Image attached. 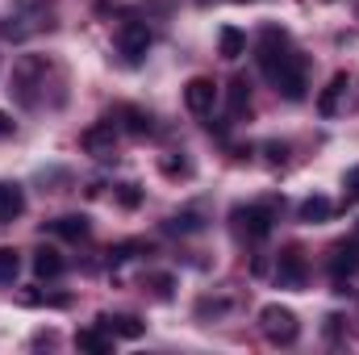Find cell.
Returning a JSON list of instances; mask_svg holds the SVG:
<instances>
[{"instance_id":"6da1fadb","label":"cell","mask_w":359,"mask_h":355,"mask_svg":"<svg viewBox=\"0 0 359 355\" xmlns=\"http://www.w3.org/2000/svg\"><path fill=\"white\" fill-rule=\"evenodd\" d=\"M268 80L276 84V92H280L284 100H301L305 88H309V80H305V59H301L297 51H288V55L268 72Z\"/></svg>"},{"instance_id":"7a4b0ae2","label":"cell","mask_w":359,"mask_h":355,"mask_svg":"<svg viewBox=\"0 0 359 355\" xmlns=\"http://www.w3.org/2000/svg\"><path fill=\"white\" fill-rule=\"evenodd\" d=\"M259 330L268 335V343H276V347H292L301 339V322L284 305H264L259 309Z\"/></svg>"},{"instance_id":"3957f363","label":"cell","mask_w":359,"mask_h":355,"mask_svg":"<svg viewBox=\"0 0 359 355\" xmlns=\"http://www.w3.org/2000/svg\"><path fill=\"white\" fill-rule=\"evenodd\" d=\"M38 80H46V59L25 55V59L13 67V88H8L13 96H17V105H25V109H34V105H38V96H34Z\"/></svg>"},{"instance_id":"277c9868","label":"cell","mask_w":359,"mask_h":355,"mask_svg":"<svg viewBox=\"0 0 359 355\" xmlns=\"http://www.w3.org/2000/svg\"><path fill=\"white\" fill-rule=\"evenodd\" d=\"M80 147L92 159H113L117 155V121H96L80 134Z\"/></svg>"},{"instance_id":"5b68a950","label":"cell","mask_w":359,"mask_h":355,"mask_svg":"<svg viewBox=\"0 0 359 355\" xmlns=\"http://www.w3.org/2000/svg\"><path fill=\"white\" fill-rule=\"evenodd\" d=\"M230 217H234V230H238V234H247V239H268L271 222H276L271 205H247V209H234Z\"/></svg>"},{"instance_id":"8992f818","label":"cell","mask_w":359,"mask_h":355,"mask_svg":"<svg viewBox=\"0 0 359 355\" xmlns=\"http://www.w3.org/2000/svg\"><path fill=\"white\" fill-rule=\"evenodd\" d=\"M117 51H121L126 63H138V59L151 51V29H147L142 21H121V29H117Z\"/></svg>"},{"instance_id":"52a82bcc","label":"cell","mask_w":359,"mask_h":355,"mask_svg":"<svg viewBox=\"0 0 359 355\" xmlns=\"http://www.w3.org/2000/svg\"><path fill=\"white\" fill-rule=\"evenodd\" d=\"M184 105H188V113L209 117L213 105H217V84H213L209 76H192V80L184 84Z\"/></svg>"},{"instance_id":"ba28073f","label":"cell","mask_w":359,"mask_h":355,"mask_svg":"<svg viewBox=\"0 0 359 355\" xmlns=\"http://www.w3.org/2000/svg\"><path fill=\"white\" fill-rule=\"evenodd\" d=\"M305 272H309V264H305L301 247H284L276 255V284L280 288H301L305 284Z\"/></svg>"},{"instance_id":"9c48e42d","label":"cell","mask_w":359,"mask_h":355,"mask_svg":"<svg viewBox=\"0 0 359 355\" xmlns=\"http://www.w3.org/2000/svg\"><path fill=\"white\" fill-rule=\"evenodd\" d=\"M292 46H288V34L280 29V25H268L264 34H259V46H255V59H259V67H264V76H268L271 67L288 55Z\"/></svg>"},{"instance_id":"30bf717a","label":"cell","mask_w":359,"mask_h":355,"mask_svg":"<svg viewBox=\"0 0 359 355\" xmlns=\"http://www.w3.org/2000/svg\"><path fill=\"white\" fill-rule=\"evenodd\" d=\"M117 117H121L117 126H121L126 134H134V138H142V134H151V130H155L151 113H147V109H138V105H121V109H117Z\"/></svg>"},{"instance_id":"8fae6325","label":"cell","mask_w":359,"mask_h":355,"mask_svg":"<svg viewBox=\"0 0 359 355\" xmlns=\"http://www.w3.org/2000/svg\"><path fill=\"white\" fill-rule=\"evenodd\" d=\"M347 88H351L347 72L330 76V84L322 88V96H318V113H322V117H334V113H339V100H343V92H347Z\"/></svg>"},{"instance_id":"7c38bea8","label":"cell","mask_w":359,"mask_h":355,"mask_svg":"<svg viewBox=\"0 0 359 355\" xmlns=\"http://www.w3.org/2000/svg\"><path fill=\"white\" fill-rule=\"evenodd\" d=\"M330 272H334V276H351V272H359V243L355 239H347V243H339V247L330 251Z\"/></svg>"},{"instance_id":"4fadbf2b","label":"cell","mask_w":359,"mask_h":355,"mask_svg":"<svg viewBox=\"0 0 359 355\" xmlns=\"http://www.w3.org/2000/svg\"><path fill=\"white\" fill-rule=\"evenodd\" d=\"M100 326H104L109 335H121V339H138V335L147 330L134 314H100Z\"/></svg>"},{"instance_id":"5bb4252c","label":"cell","mask_w":359,"mask_h":355,"mask_svg":"<svg viewBox=\"0 0 359 355\" xmlns=\"http://www.w3.org/2000/svg\"><path fill=\"white\" fill-rule=\"evenodd\" d=\"M21 213H25V192L17 184H0V226H8Z\"/></svg>"},{"instance_id":"9a60e30c","label":"cell","mask_w":359,"mask_h":355,"mask_svg":"<svg viewBox=\"0 0 359 355\" xmlns=\"http://www.w3.org/2000/svg\"><path fill=\"white\" fill-rule=\"evenodd\" d=\"M88 217L84 213H67V217H59V222H50V234H59V239H67V243H80V239H88Z\"/></svg>"},{"instance_id":"2e32d148","label":"cell","mask_w":359,"mask_h":355,"mask_svg":"<svg viewBox=\"0 0 359 355\" xmlns=\"http://www.w3.org/2000/svg\"><path fill=\"white\" fill-rule=\"evenodd\" d=\"M63 255L55 251V247H38L34 251V272H38V280H55V276H63Z\"/></svg>"},{"instance_id":"e0dca14e","label":"cell","mask_w":359,"mask_h":355,"mask_svg":"<svg viewBox=\"0 0 359 355\" xmlns=\"http://www.w3.org/2000/svg\"><path fill=\"white\" fill-rule=\"evenodd\" d=\"M76 347H80V351H88V355H109V351H113V335H104L100 326H88V330H80V335H76Z\"/></svg>"},{"instance_id":"ac0fdd59","label":"cell","mask_w":359,"mask_h":355,"mask_svg":"<svg viewBox=\"0 0 359 355\" xmlns=\"http://www.w3.org/2000/svg\"><path fill=\"white\" fill-rule=\"evenodd\" d=\"M217 55H222V59H243V55H247V34L234 29V25H226V29L217 34Z\"/></svg>"},{"instance_id":"d6986e66","label":"cell","mask_w":359,"mask_h":355,"mask_svg":"<svg viewBox=\"0 0 359 355\" xmlns=\"http://www.w3.org/2000/svg\"><path fill=\"white\" fill-rule=\"evenodd\" d=\"M301 222H309V226H318V222H330V213H334V201L330 196H309V201H301Z\"/></svg>"},{"instance_id":"ffe728a7","label":"cell","mask_w":359,"mask_h":355,"mask_svg":"<svg viewBox=\"0 0 359 355\" xmlns=\"http://www.w3.org/2000/svg\"><path fill=\"white\" fill-rule=\"evenodd\" d=\"M226 100H230V117H243V113H251V84H247L243 76H238V80H230Z\"/></svg>"},{"instance_id":"44dd1931","label":"cell","mask_w":359,"mask_h":355,"mask_svg":"<svg viewBox=\"0 0 359 355\" xmlns=\"http://www.w3.org/2000/svg\"><path fill=\"white\" fill-rule=\"evenodd\" d=\"M205 222H201V209H184V213H176L172 222H168V230H176V234H196Z\"/></svg>"},{"instance_id":"7402d4cb","label":"cell","mask_w":359,"mask_h":355,"mask_svg":"<svg viewBox=\"0 0 359 355\" xmlns=\"http://www.w3.org/2000/svg\"><path fill=\"white\" fill-rule=\"evenodd\" d=\"M17 272H21L17 251H13V247H0V284H13V280H17Z\"/></svg>"},{"instance_id":"603a6c76","label":"cell","mask_w":359,"mask_h":355,"mask_svg":"<svg viewBox=\"0 0 359 355\" xmlns=\"http://www.w3.org/2000/svg\"><path fill=\"white\" fill-rule=\"evenodd\" d=\"M117 201H121V209H138V205H142L138 184H117Z\"/></svg>"},{"instance_id":"cb8c5ba5","label":"cell","mask_w":359,"mask_h":355,"mask_svg":"<svg viewBox=\"0 0 359 355\" xmlns=\"http://www.w3.org/2000/svg\"><path fill=\"white\" fill-rule=\"evenodd\" d=\"M134 251H147V243H121V247L109 251V260L113 264H126V260H134Z\"/></svg>"},{"instance_id":"d4e9b609","label":"cell","mask_w":359,"mask_h":355,"mask_svg":"<svg viewBox=\"0 0 359 355\" xmlns=\"http://www.w3.org/2000/svg\"><path fill=\"white\" fill-rule=\"evenodd\" d=\"M159 168H163V176H188V172H192V168H188V163H184V159H172V155H163V159H159Z\"/></svg>"},{"instance_id":"484cf974","label":"cell","mask_w":359,"mask_h":355,"mask_svg":"<svg viewBox=\"0 0 359 355\" xmlns=\"http://www.w3.org/2000/svg\"><path fill=\"white\" fill-rule=\"evenodd\" d=\"M55 0H17V13H34V17H46V8H50Z\"/></svg>"},{"instance_id":"4316f807","label":"cell","mask_w":359,"mask_h":355,"mask_svg":"<svg viewBox=\"0 0 359 355\" xmlns=\"http://www.w3.org/2000/svg\"><path fill=\"white\" fill-rule=\"evenodd\" d=\"M264 151H268V159H271V163H284V159H288V142H268Z\"/></svg>"},{"instance_id":"83f0119b","label":"cell","mask_w":359,"mask_h":355,"mask_svg":"<svg viewBox=\"0 0 359 355\" xmlns=\"http://www.w3.org/2000/svg\"><path fill=\"white\" fill-rule=\"evenodd\" d=\"M343 184H347V196H351V201H359V168H347Z\"/></svg>"},{"instance_id":"f1b7e54d","label":"cell","mask_w":359,"mask_h":355,"mask_svg":"<svg viewBox=\"0 0 359 355\" xmlns=\"http://www.w3.org/2000/svg\"><path fill=\"white\" fill-rule=\"evenodd\" d=\"M8 134H13V121H8V117L0 113V138H8Z\"/></svg>"},{"instance_id":"f546056e","label":"cell","mask_w":359,"mask_h":355,"mask_svg":"<svg viewBox=\"0 0 359 355\" xmlns=\"http://www.w3.org/2000/svg\"><path fill=\"white\" fill-rule=\"evenodd\" d=\"M351 239H355V243H359V222H355V230H351Z\"/></svg>"},{"instance_id":"4dcf8cb0","label":"cell","mask_w":359,"mask_h":355,"mask_svg":"<svg viewBox=\"0 0 359 355\" xmlns=\"http://www.w3.org/2000/svg\"><path fill=\"white\" fill-rule=\"evenodd\" d=\"M238 4H247V0H238Z\"/></svg>"}]
</instances>
